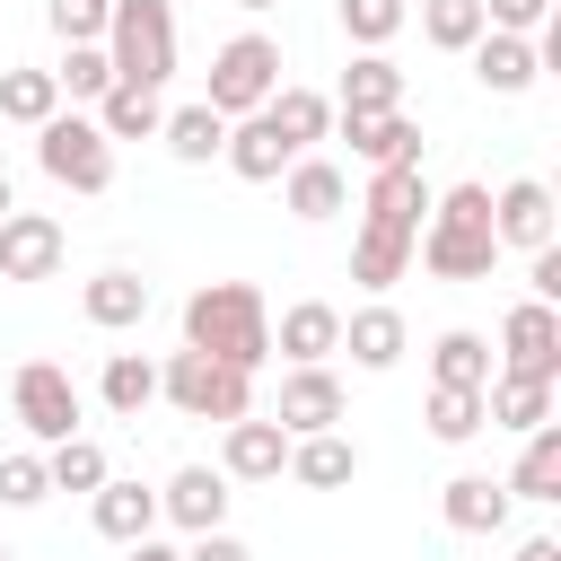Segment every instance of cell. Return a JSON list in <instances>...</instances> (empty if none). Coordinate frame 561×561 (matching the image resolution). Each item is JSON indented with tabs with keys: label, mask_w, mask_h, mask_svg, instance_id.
<instances>
[{
	"label": "cell",
	"mask_w": 561,
	"mask_h": 561,
	"mask_svg": "<svg viewBox=\"0 0 561 561\" xmlns=\"http://www.w3.org/2000/svg\"><path fill=\"white\" fill-rule=\"evenodd\" d=\"M9 403H18L26 438H44V447L79 438V386H70V368H61V359H26V368L9 377Z\"/></svg>",
	"instance_id": "7"
},
{
	"label": "cell",
	"mask_w": 561,
	"mask_h": 561,
	"mask_svg": "<svg viewBox=\"0 0 561 561\" xmlns=\"http://www.w3.org/2000/svg\"><path fill=\"white\" fill-rule=\"evenodd\" d=\"M158 123H167L158 88H123V79H114V88L96 96V131H105V140H149Z\"/></svg>",
	"instance_id": "29"
},
{
	"label": "cell",
	"mask_w": 561,
	"mask_h": 561,
	"mask_svg": "<svg viewBox=\"0 0 561 561\" xmlns=\"http://www.w3.org/2000/svg\"><path fill=\"white\" fill-rule=\"evenodd\" d=\"M79 316H88L96 333H123V324L149 316V280H140V272H96V280L79 289Z\"/></svg>",
	"instance_id": "23"
},
{
	"label": "cell",
	"mask_w": 561,
	"mask_h": 561,
	"mask_svg": "<svg viewBox=\"0 0 561 561\" xmlns=\"http://www.w3.org/2000/svg\"><path fill=\"white\" fill-rule=\"evenodd\" d=\"M158 517H175L184 535H210V526H228V473H219V465H184V473H167V491H158Z\"/></svg>",
	"instance_id": "13"
},
{
	"label": "cell",
	"mask_w": 561,
	"mask_h": 561,
	"mask_svg": "<svg viewBox=\"0 0 561 561\" xmlns=\"http://www.w3.org/2000/svg\"><path fill=\"white\" fill-rule=\"evenodd\" d=\"M280 202H289L298 219H333V210L351 202V175H342L333 158H289V184H280Z\"/></svg>",
	"instance_id": "26"
},
{
	"label": "cell",
	"mask_w": 561,
	"mask_h": 561,
	"mask_svg": "<svg viewBox=\"0 0 561 561\" xmlns=\"http://www.w3.org/2000/svg\"><path fill=\"white\" fill-rule=\"evenodd\" d=\"M9 210H18V193H9V175H0V219H9Z\"/></svg>",
	"instance_id": "47"
},
{
	"label": "cell",
	"mask_w": 561,
	"mask_h": 561,
	"mask_svg": "<svg viewBox=\"0 0 561 561\" xmlns=\"http://www.w3.org/2000/svg\"><path fill=\"white\" fill-rule=\"evenodd\" d=\"M438 517H447L456 535H500V526H508V482H500V473H456V482L438 491Z\"/></svg>",
	"instance_id": "17"
},
{
	"label": "cell",
	"mask_w": 561,
	"mask_h": 561,
	"mask_svg": "<svg viewBox=\"0 0 561 561\" xmlns=\"http://www.w3.org/2000/svg\"><path fill=\"white\" fill-rule=\"evenodd\" d=\"M53 88H61V96H88V105H96V96L114 88V61H105V44H70V53H61V70H53Z\"/></svg>",
	"instance_id": "39"
},
{
	"label": "cell",
	"mask_w": 561,
	"mask_h": 561,
	"mask_svg": "<svg viewBox=\"0 0 561 561\" xmlns=\"http://www.w3.org/2000/svg\"><path fill=\"white\" fill-rule=\"evenodd\" d=\"M184 561H254V552H245L228 526H210V535H193V543H184Z\"/></svg>",
	"instance_id": "44"
},
{
	"label": "cell",
	"mask_w": 561,
	"mask_h": 561,
	"mask_svg": "<svg viewBox=\"0 0 561 561\" xmlns=\"http://www.w3.org/2000/svg\"><path fill=\"white\" fill-rule=\"evenodd\" d=\"M289 438H316V430H333L342 421V377L333 368H289L280 377V412H272Z\"/></svg>",
	"instance_id": "14"
},
{
	"label": "cell",
	"mask_w": 561,
	"mask_h": 561,
	"mask_svg": "<svg viewBox=\"0 0 561 561\" xmlns=\"http://www.w3.org/2000/svg\"><path fill=\"white\" fill-rule=\"evenodd\" d=\"M123 552H131V561H184V552H167L158 535H140V543H123Z\"/></svg>",
	"instance_id": "46"
},
{
	"label": "cell",
	"mask_w": 561,
	"mask_h": 561,
	"mask_svg": "<svg viewBox=\"0 0 561 561\" xmlns=\"http://www.w3.org/2000/svg\"><path fill=\"white\" fill-rule=\"evenodd\" d=\"M491 237H500V245H517V254L552 245V184H543V175L500 184V193H491Z\"/></svg>",
	"instance_id": "10"
},
{
	"label": "cell",
	"mask_w": 561,
	"mask_h": 561,
	"mask_svg": "<svg viewBox=\"0 0 561 561\" xmlns=\"http://www.w3.org/2000/svg\"><path fill=\"white\" fill-rule=\"evenodd\" d=\"M35 500H53V482H44V456H0V508H35Z\"/></svg>",
	"instance_id": "41"
},
{
	"label": "cell",
	"mask_w": 561,
	"mask_h": 561,
	"mask_svg": "<svg viewBox=\"0 0 561 561\" xmlns=\"http://www.w3.org/2000/svg\"><path fill=\"white\" fill-rule=\"evenodd\" d=\"M158 140H167V149H175L184 167H210V158L228 149V123H219V114H210V105L193 96V105H175V114L158 123Z\"/></svg>",
	"instance_id": "30"
},
{
	"label": "cell",
	"mask_w": 561,
	"mask_h": 561,
	"mask_svg": "<svg viewBox=\"0 0 561 561\" xmlns=\"http://www.w3.org/2000/svg\"><path fill=\"white\" fill-rule=\"evenodd\" d=\"M149 403H158V368H149L140 351H114V359H105V412L140 421Z\"/></svg>",
	"instance_id": "34"
},
{
	"label": "cell",
	"mask_w": 561,
	"mask_h": 561,
	"mask_svg": "<svg viewBox=\"0 0 561 561\" xmlns=\"http://www.w3.org/2000/svg\"><path fill=\"white\" fill-rule=\"evenodd\" d=\"M508 500H561V421L526 430V447L508 465Z\"/></svg>",
	"instance_id": "28"
},
{
	"label": "cell",
	"mask_w": 561,
	"mask_h": 561,
	"mask_svg": "<svg viewBox=\"0 0 561 561\" xmlns=\"http://www.w3.org/2000/svg\"><path fill=\"white\" fill-rule=\"evenodd\" d=\"M482 412H491V430H543L552 421V377H508V368H491V386H482Z\"/></svg>",
	"instance_id": "19"
},
{
	"label": "cell",
	"mask_w": 561,
	"mask_h": 561,
	"mask_svg": "<svg viewBox=\"0 0 561 561\" xmlns=\"http://www.w3.org/2000/svg\"><path fill=\"white\" fill-rule=\"evenodd\" d=\"M219 473L228 482H280L289 473V430L280 421H228V438H219Z\"/></svg>",
	"instance_id": "11"
},
{
	"label": "cell",
	"mask_w": 561,
	"mask_h": 561,
	"mask_svg": "<svg viewBox=\"0 0 561 561\" xmlns=\"http://www.w3.org/2000/svg\"><path fill=\"white\" fill-rule=\"evenodd\" d=\"M105 18H114V0H44V26L61 44H105Z\"/></svg>",
	"instance_id": "40"
},
{
	"label": "cell",
	"mask_w": 561,
	"mask_h": 561,
	"mask_svg": "<svg viewBox=\"0 0 561 561\" xmlns=\"http://www.w3.org/2000/svg\"><path fill=\"white\" fill-rule=\"evenodd\" d=\"M184 351H202V359H228V368H263L272 359V307H263V289L254 280H202L193 298H184Z\"/></svg>",
	"instance_id": "1"
},
{
	"label": "cell",
	"mask_w": 561,
	"mask_h": 561,
	"mask_svg": "<svg viewBox=\"0 0 561 561\" xmlns=\"http://www.w3.org/2000/svg\"><path fill=\"white\" fill-rule=\"evenodd\" d=\"M44 482H53V491H96V482H105V447H96V438H61V447L44 456Z\"/></svg>",
	"instance_id": "38"
},
{
	"label": "cell",
	"mask_w": 561,
	"mask_h": 561,
	"mask_svg": "<svg viewBox=\"0 0 561 561\" xmlns=\"http://www.w3.org/2000/svg\"><path fill=\"white\" fill-rule=\"evenodd\" d=\"M403 342H412V333H403L394 307H359V316H342V351H351L368 377H386V368L403 359Z\"/></svg>",
	"instance_id": "24"
},
{
	"label": "cell",
	"mask_w": 561,
	"mask_h": 561,
	"mask_svg": "<svg viewBox=\"0 0 561 561\" xmlns=\"http://www.w3.org/2000/svg\"><path fill=\"white\" fill-rule=\"evenodd\" d=\"M482 26H500V35H535V26H552V0H482Z\"/></svg>",
	"instance_id": "42"
},
{
	"label": "cell",
	"mask_w": 561,
	"mask_h": 561,
	"mask_svg": "<svg viewBox=\"0 0 561 561\" xmlns=\"http://www.w3.org/2000/svg\"><path fill=\"white\" fill-rule=\"evenodd\" d=\"M158 394L184 412V421H245L254 412V386H245V368H228V359H202V351H175L167 368H158Z\"/></svg>",
	"instance_id": "5"
},
{
	"label": "cell",
	"mask_w": 561,
	"mask_h": 561,
	"mask_svg": "<svg viewBox=\"0 0 561 561\" xmlns=\"http://www.w3.org/2000/svg\"><path fill=\"white\" fill-rule=\"evenodd\" d=\"M272 88H280V44H272V35H228V44L210 53L202 105H210L219 123H245V114L272 105Z\"/></svg>",
	"instance_id": "4"
},
{
	"label": "cell",
	"mask_w": 561,
	"mask_h": 561,
	"mask_svg": "<svg viewBox=\"0 0 561 561\" xmlns=\"http://www.w3.org/2000/svg\"><path fill=\"white\" fill-rule=\"evenodd\" d=\"M421 35L438 53H473L482 44V0H421Z\"/></svg>",
	"instance_id": "36"
},
{
	"label": "cell",
	"mask_w": 561,
	"mask_h": 561,
	"mask_svg": "<svg viewBox=\"0 0 561 561\" xmlns=\"http://www.w3.org/2000/svg\"><path fill=\"white\" fill-rule=\"evenodd\" d=\"M88 508H96V535H105V543L158 535V491H149V482H114V473H105V482L88 491Z\"/></svg>",
	"instance_id": "18"
},
{
	"label": "cell",
	"mask_w": 561,
	"mask_h": 561,
	"mask_svg": "<svg viewBox=\"0 0 561 561\" xmlns=\"http://www.w3.org/2000/svg\"><path fill=\"white\" fill-rule=\"evenodd\" d=\"M430 386H473V394H482V386H491V342L465 333V324L438 333V342H430Z\"/></svg>",
	"instance_id": "31"
},
{
	"label": "cell",
	"mask_w": 561,
	"mask_h": 561,
	"mask_svg": "<svg viewBox=\"0 0 561 561\" xmlns=\"http://www.w3.org/2000/svg\"><path fill=\"white\" fill-rule=\"evenodd\" d=\"M421 219H430V184H421V167H377V175H368V202H359V228L421 237Z\"/></svg>",
	"instance_id": "12"
},
{
	"label": "cell",
	"mask_w": 561,
	"mask_h": 561,
	"mask_svg": "<svg viewBox=\"0 0 561 561\" xmlns=\"http://www.w3.org/2000/svg\"><path fill=\"white\" fill-rule=\"evenodd\" d=\"M324 351H342V307L298 298V307L280 316V359H289V368H324Z\"/></svg>",
	"instance_id": "21"
},
{
	"label": "cell",
	"mask_w": 561,
	"mask_h": 561,
	"mask_svg": "<svg viewBox=\"0 0 561 561\" xmlns=\"http://www.w3.org/2000/svg\"><path fill=\"white\" fill-rule=\"evenodd\" d=\"M526 280H535L543 307H561V245H535V254H526Z\"/></svg>",
	"instance_id": "43"
},
{
	"label": "cell",
	"mask_w": 561,
	"mask_h": 561,
	"mask_svg": "<svg viewBox=\"0 0 561 561\" xmlns=\"http://www.w3.org/2000/svg\"><path fill=\"white\" fill-rule=\"evenodd\" d=\"M403 263H412V237H394V228H359L351 237V280L359 289H394Z\"/></svg>",
	"instance_id": "33"
},
{
	"label": "cell",
	"mask_w": 561,
	"mask_h": 561,
	"mask_svg": "<svg viewBox=\"0 0 561 561\" xmlns=\"http://www.w3.org/2000/svg\"><path fill=\"white\" fill-rule=\"evenodd\" d=\"M61 114V88H53V70H0V123H26V131H44Z\"/></svg>",
	"instance_id": "32"
},
{
	"label": "cell",
	"mask_w": 561,
	"mask_h": 561,
	"mask_svg": "<svg viewBox=\"0 0 561 561\" xmlns=\"http://www.w3.org/2000/svg\"><path fill=\"white\" fill-rule=\"evenodd\" d=\"M219 158H228V167H237L245 184H280L298 149H289V140H280V131L263 123V114H245V123H228V149H219Z\"/></svg>",
	"instance_id": "20"
},
{
	"label": "cell",
	"mask_w": 561,
	"mask_h": 561,
	"mask_svg": "<svg viewBox=\"0 0 561 561\" xmlns=\"http://www.w3.org/2000/svg\"><path fill=\"white\" fill-rule=\"evenodd\" d=\"M473 430H491L482 394H473V386H430V438H438V447H465Z\"/></svg>",
	"instance_id": "35"
},
{
	"label": "cell",
	"mask_w": 561,
	"mask_h": 561,
	"mask_svg": "<svg viewBox=\"0 0 561 561\" xmlns=\"http://www.w3.org/2000/svg\"><path fill=\"white\" fill-rule=\"evenodd\" d=\"M289 473H298L307 491H342V482L359 473V447H351L342 430H316V438H289Z\"/></svg>",
	"instance_id": "27"
},
{
	"label": "cell",
	"mask_w": 561,
	"mask_h": 561,
	"mask_svg": "<svg viewBox=\"0 0 561 561\" xmlns=\"http://www.w3.org/2000/svg\"><path fill=\"white\" fill-rule=\"evenodd\" d=\"M333 114H403V70H394L386 53H359V61L342 70Z\"/></svg>",
	"instance_id": "22"
},
{
	"label": "cell",
	"mask_w": 561,
	"mask_h": 561,
	"mask_svg": "<svg viewBox=\"0 0 561 561\" xmlns=\"http://www.w3.org/2000/svg\"><path fill=\"white\" fill-rule=\"evenodd\" d=\"M500 351H508V377H561V307L517 298L500 316Z\"/></svg>",
	"instance_id": "8"
},
{
	"label": "cell",
	"mask_w": 561,
	"mask_h": 561,
	"mask_svg": "<svg viewBox=\"0 0 561 561\" xmlns=\"http://www.w3.org/2000/svg\"><path fill=\"white\" fill-rule=\"evenodd\" d=\"M35 167L53 184H70V193H105L114 184V140L96 131V114H53L35 131Z\"/></svg>",
	"instance_id": "6"
},
{
	"label": "cell",
	"mask_w": 561,
	"mask_h": 561,
	"mask_svg": "<svg viewBox=\"0 0 561 561\" xmlns=\"http://www.w3.org/2000/svg\"><path fill=\"white\" fill-rule=\"evenodd\" d=\"M473 79H482L491 96H526V88L543 79L535 35H500V26H482V44H473Z\"/></svg>",
	"instance_id": "16"
},
{
	"label": "cell",
	"mask_w": 561,
	"mask_h": 561,
	"mask_svg": "<svg viewBox=\"0 0 561 561\" xmlns=\"http://www.w3.org/2000/svg\"><path fill=\"white\" fill-rule=\"evenodd\" d=\"M237 9H280V0H237Z\"/></svg>",
	"instance_id": "48"
},
{
	"label": "cell",
	"mask_w": 561,
	"mask_h": 561,
	"mask_svg": "<svg viewBox=\"0 0 561 561\" xmlns=\"http://www.w3.org/2000/svg\"><path fill=\"white\" fill-rule=\"evenodd\" d=\"M263 123L307 158L324 131H333V96H316V88H272V105H263Z\"/></svg>",
	"instance_id": "25"
},
{
	"label": "cell",
	"mask_w": 561,
	"mask_h": 561,
	"mask_svg": "<svg viewBox=\"0 0 561 561\" xmlns=\"http://www.w3.org/2000/svg\"><path fill=\"white\" fill-rule=\"evenodd\" d=\"M61 219H44V210H9L0 219V280H53L61 272Z\"/></svg>",
	"instance_id": "9"
},
{
	"label": "cell",
	"mask_w": 561,
	"mask_h": 561,
	"mask_svg": "<svg viewBox=\"0 0 561 561\" xmlns=\"http://www.w3.org/2000/svg\"><path fill=\"white\" fill-rule=\"evenodd\" d=\"M0 561H9V543H0Z\"/></svg>",
	"instance_id": "49"
},
{
	"label": "cell",
	"mask_w": 561,
	"mask_h": 561,
	"mask_svg": "<svg viewBox=\"0 0 561 561\" xmlns=\"http://www.w3.org/2000/svg\"><path fill=\"white\" fill-rule=\"evenodd\" d=\"M333 123H342L351 158H368V167H421V123L412 114H333Z\"/></svg>",
	"instance_id": "15"
},
{
	"label": "cell",
	"mask_w": 561,
	"mask_h": 561,
	"mask_svg": "<svg viewBox=\"0 0 561 561\" xmlns=\"http://www.w3.org/2000/svg\"><path fill=\"white\" fill-rule=\"evenodd\" d=\"M105 61L123 88H167L175 79V9L167 0H114L105 18Z\"/></svg>",
	"instance_id": "3"
},
{
	"label": "cell",
	"mask_w": 561,
	"mask_h": 561,
	"mask_svg": "<svg viewBox=\"0 0 561 561\" xmlns=\"http://www.w3.org/2000/svg\"><path fill=\"white\" fill-rule=\"evenodd\" d=\"M517 561H561V543H552V535H526V543H517Z\"/></svg>",
	"instance_id": "45"
},
{
	"label": "cell",
	"mask_w": 561,
	"mask_h": 561,
	"mask_svg": "<svg viewBox=\"0 0 561 561\" xmlns=\"http://www.w3.org/2000/svg\"><path fill=\"white\" fill-rule=\"evenodd\" d=\"M412 254H421V272H438V280H491V254H500V237H491V184H447V193H430V219H421Z\"/></svg>",
	"instance_id": "2"
},
{
	"label": "cell",
	"mask_w": 561,
	"mask_h": 561,
	"mask_svg": "<svg viewBox=\"0 0 561 561\" xmlns=\"http://www.w3.org/2000/svg\"><path fill=\"white\" fill-rule=\"evenodd\" d=\"M403 18H412L403 0H342V35H351L359 53H386V44L403 35Z\"/></svg>",
	"instance_id": "37"
}]
</instances>
